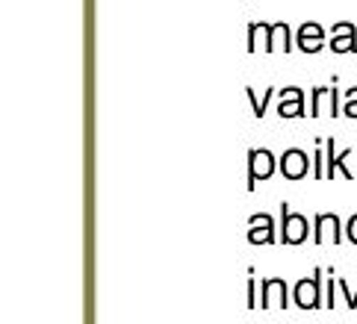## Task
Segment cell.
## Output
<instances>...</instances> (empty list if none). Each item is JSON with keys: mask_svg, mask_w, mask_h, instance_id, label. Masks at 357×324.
I'll return each mask as SVG.
<instances>
[{"mask_svg": "<svg viewBox=\"0 0 357 324\" xmlns=\"http://www.w3.org/2000/svg\"><path fill=\"white\" fill-rule=\"evenodd\" d=\"M337 286H340L342 298H346V307H349V309H357V289H349V283L340 280V277H337Z\"/></svg>", "mask_w": 357, "mask_h": 324, "instance_id": "19", "label": "cell"}, {"mask_svg": "<svg viewBox=\"0 0 357 324\" xmlns=\"http://www.w3.org/2000/svg\"><path fill=\"white\" fill-rule=\"evenodd\" d=\"M328 275H331V280H328V292H325V307L328 309H334L337 307V277H334V271H328Z\"/></svg>", "mask_w": 357, "mask_h": 324, "instance_id": "18", "label": "cell"}, {"mask_svg": "<svg viewBox=\"0 0 357 324\" xmlns=\"http://www.w3.org/2000/svg\"><path fill=\"white\" fill-rule=\"evenodd\" d=\"M310 162H313V160H310L304 151L289 148V151H284V157L278 160V168H280V174H284L287 180H301V177H307Z\"/></svg>", "mask_w": 357, "mask_h": 324, "instance_id": "6", "label": "cell"}, {"mask_svg": "<svg viewBox=\"0 0 357 324\" xmlns=\"http://www.w3.org/2000/svg\"><path fill=\"white\" fill-rule=\"evenodd\" d=\"M313 141H316V151H313V177H316V180H322L325 171H328V168L322 165V162L328 160V157H325V139H322V141L313 139Z\"/></svg>", "mask_w": 357, "mask_h": 324, "instance_id": "14", "label": "cell"}, {"mask_svg": "<svg viewBox=\"0 0 357 324\" xmlns=\"http://www.w3.org/2000/svg\"><path fill=\"white\" fill-rule=\"evenodd\" d=\"M280 103H278V115L280 118H304L307 115V100L298 86H287L280 88Z\"/></svg>", "mask_w": 357, "mask_h": 324, "instance_id": "4", "label": "cell"}, {"mask_svg": "<svg viewBox=\"0 0 357 324\" xmlns=\"http://www.w3.org/2000/svg\"><path fill=\"white\" fill-rule=\"evenodd\" d=\"M328 47L334 50V54H354V50H357V27H354L351 21H340V24H334Z\"/></svg>", "mask_w": 357, "mask_h": 324, "instance_id": "9", "label": "cell"}, {"mask_svg": "<svg viewBox=\"0 0 357 324\" xmlns=\"http://www.w3.org/2000/svg\"><path fill=\"white\" fill-rule=\"evenodd\" d=\"M278 171V157L266 148H251L248 151V192L257 189L260 180H269Z\"/></svg>", "mask_w": 357, "mask_h": 324, "instance_id": "1", "label": "cell"}, {"mask_svg": "<svg viewBox=\"0 0 357 324\" xmlns=\"http://www.w3.org/2000/svg\"><path fill=\"white\" fill-rule=\"evenodd\" d=\"M310 236V224L304 215H292L289 203H280V242L284 245H304Z\"/></svg>", "mask_w": 357, "mask_h": 324, "instance_id": "2", "label": "cell"}, {"mask_svg": "<svg viewBox=\"0 0 357 324\" xmlns=\"http://www.w3.org/2000/svg\"><path fill=\"white\" fill-rule=\"evenodd\" d=\"M248 242L251 245H275L280 242L275 236V222L269 213H254L248 218Z\"/></svg>", "mask_w": 357, "mask_h": 324, "instance_id": "8", "label": "cell"}, {"mask_svg": "<svg viewBox=\"0 0 357 324\" xmlns=\"http://www.w3.org/2000/svg\"><path fill=\"white\" fill-rule=\"evenodd\" d=\"M313 242L316 245H340L342 242V224H340V215L334 213H322V215H316V222H313Z\"/></svg>", "mask_w": 357, "mask_h": 324, "instance_id": "7", "label": "cell"}, {"mask_svg": "<svg viewBox=\"0 0 357 324\" xmlns=\"http://www.w3.org/2000/svg\"><path fill=\"white\" fill-rule=\"evenodd\" d=\"M272 50H284V54H289V50H292V30H289V24L275 21V27H272Z\"/></svg>", "mask_w": 357, "mask_h": 324, "instance_id": "12", "label": "cell"}, {"mask_svg": "<svg viewBox=\"0 0 357 324\" xmlns=\"http://www.w3.org/2000/svg\"><path fill=\"white\" fill-rule=\"evenodd\" d=\"M342 115H346V118H357V86H351L346 92V100H342Z\"/></svg>", "mask_w": 357, "mask_h": 324, "instance_id": "16", "label": "cell"}, {"mask_svg": "<svg viewBox=\"0 0 357 324\" xmlns=\"http://www.w3.org/2000/svg\"><path fill=\"white\" fill-rule=\"evenodd\" d=\"M248 307L254 309V307H260V301H257V292H254V271L248 268Z\"/></svg>", "mask_w": 357, "mask_h": 324, "instance_id": "20", "label": "cell"}, {"mask_svg": "<svg viewBox=\"0 0 357 324\" xmlns=\"http://www.w3.org/2000/svg\"><path fill=\"white\" fill-rule=\"evenodd\" d=\"M328 95V88H322V86H313L310 88V115L313 118H319V107H322V98Z\"/></svg>", "mask_w": 357, "mask_h": 324, "instance_id": "17", "label": "cell"}, {"mask_svg": "<svg viewBox=\"0 0 357 324\" xmlns=\"http://www.w3.org/2000/svg\"><path fill=\"white\" fill-rule=\"evenodd\" d=\"M354 160H357V153H354ZM354 174H357V168H354Z\"/></svg>", "mask_w": 357, "mask_h": 324, "instance_id": "22", "label": "cell"}, {"mask_svg": "<svg viewBox=\"0 0 357 324\" xmlns=\"http://www.w3.org/2000/svg\"><path fill=\"white\" fill-rule=\"evenodd\" d=\"M346 239H349L351 245H357V215L349 218V224H346Z\"/></svg>", "mask_w": 357, "mask_h": 324, "instance_id": "21", "label": "cell"}, {"mask_svg": "<svg viewBox=\"0 0 357 324\" xmlns=\"http://www.w3.org/2000/svg\"><path fill=\"white\" fill-rule=\"evenodd\" d=\"M272 27L275 24H266V21L248 24V54H254V50L272 54Z\"/></svg>", "mask_w": 357, "mask_h": 324, "instance_id": "11", "label": "cell"}, {"mask_svg": "<svg viewBox=\"0 0 357 324\" xmlns=\"http://www.w3.org/2000/svg\"><path fill=\"white\" fill-rule=\"evenodd\" d=\"M260 307L263 309H287L289 307V286H287V280H280V277H266L263 280V289H260Z\"/></svg>", "mask_w": 357, "mask_h": 324, "instance_id": "5", "label": "cell"}, {"mask_svg": "<svg viewBox=\"0 0 357 324\" xmlns=\"http://www.w3.org/2000/svg\"><path fill=\"white\" fill-rule=\"evenodd\" d=\"M322 277L325 271L322 268H313V275L307 280H298L296 289H292V298H296V307L298 309H316L322 307L319 301H322Z\"/></svg>", "mask_w": 357, "mask_h": 324, "instance_id": "3", "label": "cell"}, {"mask_svg": "<svg viewBox=\"0 0 357 324\" xmlns=\"http://www.w3.org/2000/svg\"><path fill=\"white\" fill-rule=\"evenodd\" d=\"M328 100H331V118H340L342 107H340V88H337V77H331V86H328Z\"/></svg>", "mask_w": 357, "mask_h": 324, "instance_id": "15", "label": "cell"}, {"mask_svg": "<svg viewBox=\"0 0 357 324\" xmlns=\"http://www.w3.org/2000/svg\"><path fill=\"white\" fill-rule=\"evenodd\" d=\"M245 95H248V103L254 107V118H263V115H266V107H269V103H272L275 88L269 86V88H266V95H263V98H257V92H254V88L248 86V88H245Z\"/></svg>", "mask_w": 357, "mask_h": 324, "instance_id": "13", "label": "cell"}, {"mask_svg": "<svg viewBox=\"0 0 357 324\" xmlns=\"http://www.w3.org/2000/svg\"><path fill=\"white\" fill-rule=\"evenodd\" d=\"M296 38H298V50H301V54H319V50L325 47V30L319 27L316 21L301 24Z\"/></svg>", "mask_w": 357, "mask_h": 324, "instance_id": "10", "label": "cell"}]
</instances>
